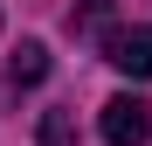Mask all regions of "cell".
I'll list each match as a JSON object with an SVG mask.
<instances>
[{
    "mask_svg": "<svg viewBox=\"0 0 152 146\" xmlns=\"http://www.w3.org/2000/svg\"><path fill=\"white\" fill-rule=\"evenodd\" d=\"M97 132H104V146H145L152 139V104L138 90H118L104 104V118H97Z\"/></svg>",
    "mask_w": 152,
    "mask_h": 146,
    "instance_id": "cell-1",
    "label": "cell"
},
{
    "mask_svg": "<svg viewBox=\"0 0 152 146\" xmlns=\"http://www.w3.org/2000/svg\"><path fill=\"white\" fill-rule=\"evenodd\" d=\"M104 63L124 77H152V28H111L104 35Z\"/></svg>",
    "mask_w": 152,
    "mask_h": 146,
    "instance_id": "cell-2",
    "label": "cell"
},
{
    "mask_svg": "<svg viewBox=\"0 0 152 146\" xmlns=\"http://www.w3.org/2000/svg\"><path fill=\"white\" fill-rule=\"evenodd\" d=\"M42 77H48V49H42V42H21L14 63H7V84L21 90V84H42Z\"/></svg>",
    "mask_w": 152,
    "mask_h": 146,
    "instance_id": "cell-3",
    "label": "cell"
},
{
    "mask_svg": "<svg viewBox=\"0 0 152 146\" xmlns=\"http://www.w3.org/2000/svg\"><path fill=\"white\" fill-rule=\"evenodd\" d=\"M35 146H76V111L69 104H48L42 125H35Z\"/></svg>",
    "mask_w": 152,
    "mask_h": 146,
    "instance_id": "cell-4",
    "label": "cell"
},
{
    "mask_svg": "<svg viewBox=\"0 0 152 146\" xmlns=\"http://www.w3.org/2000/svg\"><path fill=\"white\" fill-rule=\"evenodd\" d=\"M104 14H111V0H76V28H104Z\"/></svg>",
    "mask_w": 152,
    "mask_h": 146,
    "instance_id": "cell-5",
    "label": "cell"
}]
</instances>
